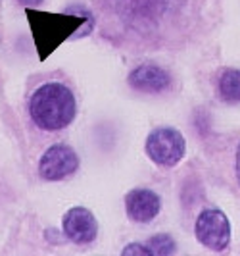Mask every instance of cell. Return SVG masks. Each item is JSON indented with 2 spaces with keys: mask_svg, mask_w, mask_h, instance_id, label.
<instances>
[{
  "mask_svg": "<svg viewBox=\"0 0 240 256\" xmlns=\"http://www.w3.org/2000/svg\"><path fill=\"white\" fill-rule=\"evenodd\" d=\"M94 20L102 37L121 50H158L173 46L189 33L200 0H94Z\"/></svg>",
  "mask_w": 240,
  "mask_h": 256,
  "instance_id": "obj_1",
  "label": "cell"
},
{
  "mask_svg": "<svg viewBox=\"0 0 240 256\" xmlns=\"http://www.w3.org/2000/svg\"><path fill=\"white\" fill-rule=\"evenodd\" d=\"M25 16L37 46L38 60H46L63 40L75 37L77 31L83 29V24H87L89 33L96 29V20L92 12H87L81 6H69L63 14L38 12L27 8Z\"/></svg>",
  "mask_w": 240,
  "mask_h": 256,
  "instance_id": "obj_2",
  "label": "cell"
},
{
  "mask_svg": "<svg viewBox=\"0 0 240 256\" xmlns=\"http://www.w3.org/2000/svg\"><path fill=\"white\" fill-rule=\"evenodd\" d=\"M29 114L33 124L42 131L65 129L75 120V96L63 83H44L33 92Z\"/></svg>",
  "mask_w": 240,
  "mask_h": 256,
  "instance_id": "obj_3",
  "label": "cell"
},
{
  "mask_svg": "<svg viewBox=\"0 0 240 256\" xmlns=\"http://www.w3.org/2000/svg\"><path fill=\"white\" fill-rule=\"evenodd\" d=\"M187 150L183 133L173 128H158L146 137V154L160 166H177Z\"/></svg>",
  "mask_w": 240,
  "mask_h": 256,
  "instance_id": "obj_4",
  "label": "cell"
},
{
  "mask_svg": "<svg viewBox=\"0 0 240 256\" xmlns=\"http://www.w3.org/2000/svg\"><path fill=\"white\" fill-rule=\"evenodd\" d=\"M196 239L210 250H225L231 241V224L227 216L217 208L204 210L196 220Z\"/></svg>",
  "mask_w": 240,
  "mask_h": 256,
  "instance_id": "obj_5",
  "label": "cell"
},
{
  "mask_svg": "<svg viewBox=\"0 0 240 256\" xmlns=\"http://www.w3.org/2000/svg\"><path fill=\"white\" fill-rule=\"evenodd\" d=\"M79 156L69 144H52L38 162V174L46 181H62L75 174Z\"/></svg>",
  "mask_w": 240,
  "mask_h": 256,
  "instance_id": "obj_6",
  "label": "cell"
},
{
  "mask_svg": "<svg viewBox=\"0 0 240 256\" xmlns=\"http://www.w3.org/2000/svg\"><path fill=\"white\" fill-rule=\"evenodd\" d=\"M63 235L75 244L92 243L98 235V224L94 214L83 206L67 210V214L63 216Z\"/></svg>",
  "mask_w": 240,
  "mask_h": 256,
  "instance_id": "obj_7",
  "label": "cell"
},
{
  "mask_svg": "<svg viewBox=\"0 0 240 256\" xmlns=\"http://www.w3.org/2000/svg\"><path fill=\"white\" fill-rule=\"evenodd\" d=\"M127 216L137 224H150L162 210L160 196L150 189H133L125 196Z\"/></svg>",
  "mask_w": 240,
  "mask_h": 256,
  "instance_id": "obj_8",
  "label": "cell"
},
{
  "mask_svg": "<svg viewBox=\"0 0 240 256\" xmlns=\"http://www.w3.org/2000/svg\"><path fill=\"white\" fill-rule=\"evenodd\" d=\"M129 85L139 92H162L169 89L171 85V76L165 72L164 68L154 64H144L135 68L129 77H127Z\"/></svg>",
  "mask_w": 240,
  "mask_h": 256,
  "instance_id": "obj_9",
  "label": "cell"
},
{
  "mask_svg": "<svg viewBox=\"0 0 240 256\" xmlns=\"http://www.w3.org/2000/svg\"><path fill=\"white\" fill-rule=\"evenodd\" d=\"M217 92H219V98L225 102H240V70H233V68L223 70L217 81Z\"/></svg>",
  "mask_w": 240,
  "mask_h": 256,
  "instance_id": "obj_10",
  "label": "cell"
},
{
  "mask_svg": "<svg viewBox=\"0 0 240 256\" xmlns=\"http://www.w3.org/2000/svg\"><path fill=\"white\" fill-rule=\"evenodd\" d=\"M146 246L150 248L154 256L156 254L158 256L175 254V250H177V244H175V241H173V237L167 235V233H158V235L150 237Z\"/></svg>",
  "mask_w": 240,
  "mask_h": 256,
  "instance_id": "obj_11",
  "label": "cell"
},
{
  "mask_svg": "<svg viewBox=\"0 0 240 256\" xmlns=\"http://www.w3.org/2000/svg\"><path fill=\"white\" fill-rule=\"evenodd\" d=\"M123 256H152V250L148 246H144V244H139V243H133V244H127L125 248H123Z\"/></svg>",
  "mask_w": 240,
  "mask_h": 256,
  "instance_id": "obj_12",
  "label": "cell"
},
{
  "mask_svg": "<svg viewBox=\"0 0 240 256\" xmlns=\"http://www.w3.org/2000/svg\"><path fill=\"white\" fill-rule=\"evenodd\" d=\"M235 170H237V180H239V185H240V144H239V150H237V164H235Z\"/></svg>",
  "mask_w": 240,
  "mask_h": 256,
  "instance_id": "obj_13",
  "label": "cell"
},
{
  "mask_svg": "<svg viewBox=\"0 0 240 256\" xmlns=\"http://www.w3.org/2000/svg\"><path fill=\"white\" fill-rule=\"evenodd\" d=\"M23 6H27V8H31V6H37V4H40V2H44V0H19Z\"/></svg>",
  "mask_w": 240,
  "mask_h": 256,
  "instance_id": "obj_14",
  "label": "cell"
}]
</instances>
